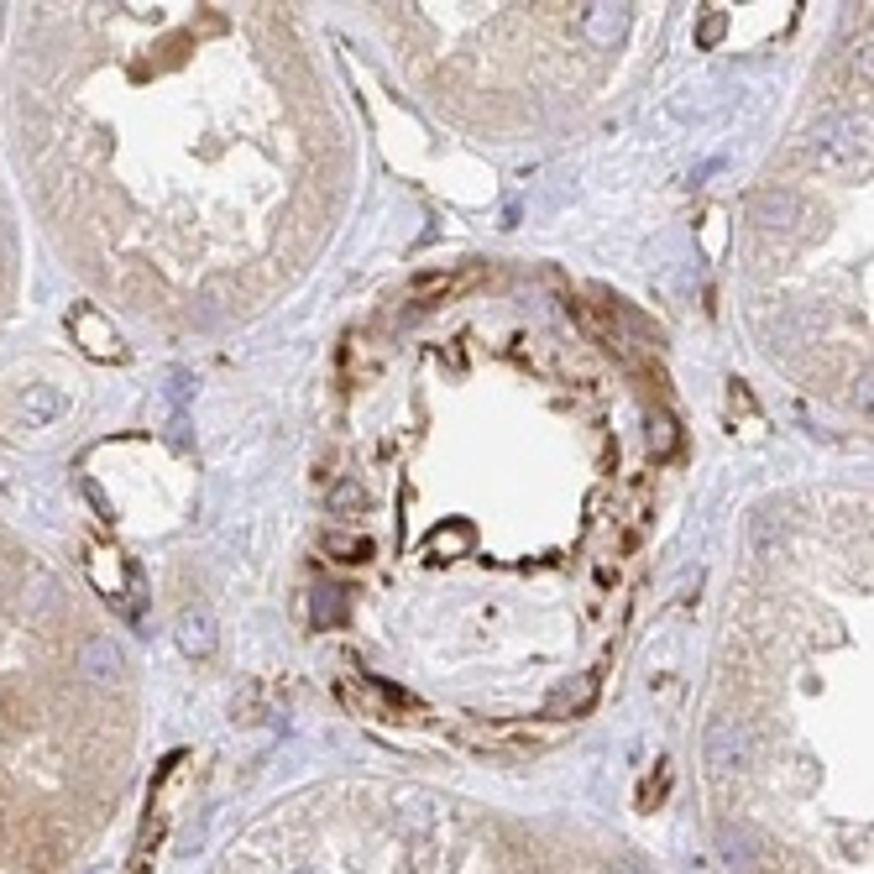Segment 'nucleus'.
I'll return each instance as SVG.
<instances>
[{
    "instance_id": "f257e3e1",
    "label": "nucleus",
    "mask_w": 874,
    "mask_h": 874,
    "mask_svg": "<svg viewBox=\"0 0 874 874\" xmlns=\"http://www.w3.org/2000/svg\"><path fill=\"white\" fill-rule=\"evenodd\" d=\"M707 765L718 775H734L749 765V734L738 722H712L707 728Z\"/></svg>"
},
{
    "instance_id": "f03ea898",
    "label": "nucleus",
    "mask_w": 874,
    "mask_h": 874,
    "mask_svg": "<svg viewBox=\"0 0 874 874\" xmlns=\"http://www.w3.org/2000/svg\"><path fill=\"white\" fill-rule=\"evenodd\" d=\"M74 336H79V341H85V351L89 357H100V361H110V357H126V346H120V336L110 326H105L100 314H95V309H79V314H74Z\"/></svg>"
},
{
    "instance_id": "7ed1b4c3",
    "label": "nucleus",
    "mask_w": 874,
    "mask_h": 874,
    "mask_svg": "<svg viewBox=\"0 0 874 874\" xmlns=\"http://www.w3.org/2000/svg\"><path fill=\"white\" fill-rule=\"evenodd\" d=\"M79 670H85V681H95V686H116L120 676H126V666H120V654L110 639H89L85 654H79Z\"/></svg>"
},
{
    "instance_id": "20e7f679",
    "label": "nucleus",
    "mask_w": 874,
    "mask_h": 874,
    "mask_svg": "<svg viewBox=\"0 0 874 874\" xmlns=\"http://www.w3.org/2000/svg\"><path fill=\"white\" fill-rule=\"evenodd\" d=\"M320 545H326V555L336 566H367V561H372V540L357 530H330Z\"/></svg>"
},
{
    "instance_id": "39448f33",
    "label": "nucleus",
    "mask_w": 874,
    "mask_h": 874,
    "mask_svg": "<svg viewBox=\"0 0 874 874\" xmlns=\"http://www.w3.org/2000/svg\"><path fill=\"white\" fill-rule=\"evenodd\" d=\"M89 576H95V586H100L105 598H120L126 592V561H120V550H105V545L89 550Z\"/></svg>"
},
{
    "instance_id": "423d86ee",
    "label": "nucleus",
    "mask_w": 874,
    "mask_h": 874,
    "mask_svg": "<svg viewBox=\"0 0 874 874\" xmlns=\"http://www.w3.org/2000/svg\"><path fill=\"white\" fill-rule=\"evenodd\" d=\"M817 157H823V163H833V168L854 163V157H858L854 126H823V132H817Z\"/></svg>"
},
{
    "instance_id": "0eeeda50",
    "label": "nucleus",
    "mask_w": 874,
    "mask_h": 874,
    "mask_svg": "<svg viewBox=\"0 0 874 874\" xmlns=\"http://www.w3.org/2000/svg\"><path fill=\"white\" fill-rule=\"evenodd\" d=\"M472 278H477L472 268H462V273H419L409 293L419 299V304H429V299H450V293H462Z\"/></svg>"
},
{
    "instance_id": "6e6552de",
    "label": "nucleus",
    "mask_w": 874,
    "mask_h": 874,
    "mask_svg": "<svg viewBox=\"0 0 874 874\" xmlns=\"http://www.w3.org/2000/svg\"><path fill=\"white\" fill-rule=\"evenodd\" d=\"M58 414H64V398L52 394V388H27V398H21V419H27V429L52 425Z\"/></svg>"
},
{
    "instance_id": "1a4fd4ad",
    "label": "nucleus",
    "mask_w": 874,
    "mask_h": 874,
    "mask_svg": "<svg viewBox=\"0 0 874 874\" xmlns=\"http://www.w3.org/2000/svg\"><path fill=\"white\" fill-rule=\"evenodd\" d=\"M178 644L190 654H210L215 650V629H210V618L205 613H190L184 623H178Z\"/></svg>"
},
{
    "instance_id": "9d476101",
    "label": "nucleus",
    "mask_w": 874,
    "mask_h": 874,
    "mask_svg": "<svg viewBox=\"0 0 874 874\" xmlns=\"http://www.w3.org/2000/svg\"><path fill=\"white\" fill-rule=\"evenodd\" d=\"M472 550V524H440L429 534V555H466Z\"/></svg>"
},
{
    "instance_id": "9b49d317",
    "label": "nucleus",
    "mask_w": 874,
    "mask_h": 874,
    "mask_svg": "<svg viewBox=\"0 0 874 874\" xmlns=\"http://www.w3.org/2000/svg\"><path fill=\"white\" fill-rule=\"evenodd\" d=\"M367 508V493H361V487H341V493H336V508Z\"/></svg>"
}]
</instances>
